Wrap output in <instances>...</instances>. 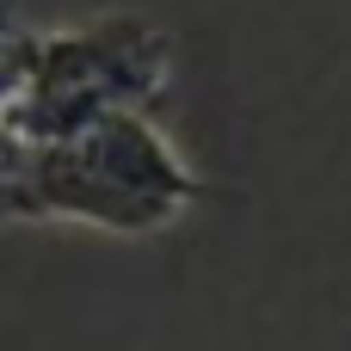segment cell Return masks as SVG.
Returning a JSON list of instances; mask_svg holds the SVG:
<instances>
[{"label":"cell","instance_id":"5b68a950","mask_svg":"<svg viewBox=\"0 0 351 351\" xmlns=\"http://www.w3.org/2000/svg\"><path fill=\"white\" fill-rule=\"evenodd\" d=\"M12 31H19V19H12V6L0 0V37H12Z\"/></svg>","mask_w":351,"mask_h":351},{"label":"cell","instance_id":"6da1fadb","mask_svg":"<svg viewBox=\"0 0 351 351\" xmlns=\"http://www.w3.org/2000/svg\"><path fill=\"white\" fill-rule=\"evenodd\" d=\"M210 185L167 142L154 111H111L74 136L37 142L31 154V204L37 222H80L105 234H160Z\"/></svg>","mask_w":351,"mask_h":351},{"label":"cell","instance_id":"3957f363","mask_svg":"<svg viewBox=\"0 0 351 351\" xmlns=\"http://www.w3.org/2000/svg\"><path fill=\"white\" fill-rule=\"evenodd\" d=\"M31 154L37 142L0 117V222H37V204H31Z\"/></svg>","mask_w":351,"mask_h":351},{"label":"cell","instance_id":"277c9868","mask_svg":"<svg viewBox=\"0 0 351 351\" xmlns=\"http://www.w3.org/2000/svg\"><path fill=\"white\" fill-rule=\"evenodd\" d=\"M25 80H31V31L19 25L12 37H0V117L19 105Z\"/></svg>","mask_w":351,"mask_h":351},{"label":"cell","instance_id":"7a4b0ae2","mask_svg":"<svg viewBox=\"0 0 351 351\" xmlns=\"http://www.w3.org/2000/svg\"><path fill=\"white\" fill-rule=\"evenodd\" d=\"M173 80V37L142 12L31 31V80L6 111L31 142L74 136L111 111H154Z\"/></svg>","mask_w":351,"mask_h":351}]
</instances>
